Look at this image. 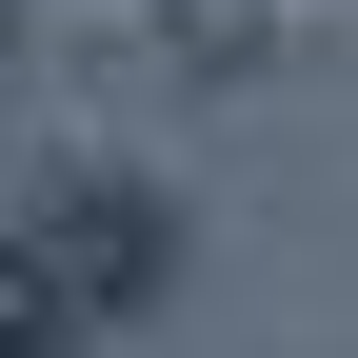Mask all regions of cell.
I'll return each mask as SVG.
<instances>
[{
    "label": "cell",
    "instance_id": "2",
    "mask_svg": "<svg viewBox=\"0 0 358 358\" xmlns=\"http://www.w3.org/2000/svg\"><path fill=\"white\" fill-rule=\"evenodd\" d=\"M80 319H60V279H40V239H20V219H0V358H60Z\"/></svg>",
    "mask_w": 358,
    "mask_h": 358
},
{
    "label": "cell",
    "instance_id": "1",
    "mask_svg": "<svg viewBox=\"0 0 358 358\" xmlns=\"http://www.w3.org/2000/svg\"><path fill=\"white\" fill-rule=\"evenodd\" d=\"M20 239H40V279H60V319H80V338H100V319H140V299L179 279V199H159V179H120V159L40 179V199H20Z\"/></svg>",
    "mask_w": 358,
    "mask_h": 358
}]
</instances>
